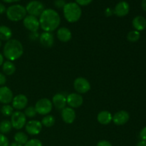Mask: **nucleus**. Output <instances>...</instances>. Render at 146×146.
Wrapping results in <instances>:
<instances>
[{"label":"nucleus","mask_w":146,"mask_h":146,"mask_svg":"<svg viewBox=\"0 0 146 146\" xmlns=\"http://www.w3.org/2000/svg\"><path fill=\"white\" fill-rule=\"evenodd\" d=\"M41 29L46 32H52L58 28L61 24V17L58 13L53 9H45L39 17Z\"/></svg>","instance_id":"f257e3e1"},{"label":"nucleus","mask_w":146,"mask_h":146,"mask_svg":"<svg viewBox=\"0 0 146 146\" xmlns=\"http://www.w3.org/2000/svg\"><path fill=\"white\" fill-rule=\"evenodd\" d=\"M24 54V47L20 41L10 39L6 42L3 48V56L8 61H14L19 59Z\"/></svg>","instance_id":"f03ea898"},{"label":"nucleus","mask_w":146,"mask_h":146,"mask_svg":"<svg viewBox=\"0 0 146 146\" xmlns=\"http://www.w3.org/2000/svg\"><path fill=\"white\" fill-rule=\"evenodd\" d=\"M64 18L68 22L75 23L81 19L82 10L81 7L76 2H68L63 8Z\"/></svg>","instance_id":"7ed1b4c3"},{"label":"nucleus","mask_w":146,"mask_h":146,"mask_svg":"<svg viewBox=\"0 0 146 146\" xmlns=\"http://www.w3.org/2000/svg\"><path fill=\"white\" fill-rule=\"evenodd\" d=\"M27 10L24 6L21 4H14L6 10V15L9 20L14 22H17L23 20L27 16Z\"/></svg>","instance_id":"20e7f679"},{"label":"nucleus","mask_w":146,"mask_h":146,"mask_svg":"<svg viewBox=\"0 0 146 146\" xmlns=\"http://www.w3.org/2000/svg\"><path fill=\"white\" fill-rule=\"evenodd\" d=\"M25 8L29 15L35 17H40L45 9L43 3L39 1H37V0H33V1H29L27 4Z\"/></svg>","instance_id":"39448f33"},{"label":"nucleus","mask_w":146,"mask_h":146,"mask_svg":"<svg viewBox=\"0 0 146 146\" xmlns=\"http://www.w3.org/2000/svg\"><path fill=\"white\" fill-rule=\"evenodd\" d=\"M34 107L37 113L42 115H46L52 111L53 104L48 98H41L36 103Z\"/></svg>","instance_id":"423d86ee"},{"label":"nucleus","mask_w":146,"mask_h":146,"mask_svg":"<svg viewBox=\"0 0 146 146\" xmlns=\"http://www.w3.org/2000/svg\"><path fill=\"white\" fill-rule=\"evenodd\" d=\"M10 121H11L12 128L17 130H21L25 126L27 123V116L21 111H15L11 115Z\"/></svg>","instance_id":"0eeeda50"},{"label":"nucleus","mask_w":146,"mask_h":146,"mask_svg":"<svg viewBox=\"0 0 146 146\" xmlns=\"http://www.w3.org/2000/svg\"><path fill=\"white\" fill-rule=\"evenodd\" d=\"M74 87L78 94H86L91 90V84L86 78L84 77H78L74 80Z\"/></svg>","instance_id":"6e6552de"},{"label":"nucleus","mask_w":146,"mask_h":146,"mask_svg":"<svg viewBox=\"0 0 146 146\" xmlns=\"http://www.w3.org/2000/svg\"><path fill=\"white\" fill-rule=\"evenodd\" d=\"M23 24L24 27L31 33L37 32L38 29L40 28V24L38 18L31 15H27L24 17L23 19Z\"/></svg>","instance_id":"1a4fd4ad"},{"label":"nucleus","mask_w":146,"mask_h":146,"mask_svg":"<svg viewBox=\"0 0 146 146\" xmlns=\"http://www.w3.org/2000/svg\"><path fill=\"white\" fill-rule=\"evenodd\" d=\"M43 125L40 121L36 120H31L27 122L25 125L26 131L31 135H36L41 133Z\"/></svg>","instance_id":"9d476101"},{"label":"nucleus","mask_w":146,"mask_h":146,"mask_svg":"<svg viewBox=\"0 0 146 146\" xmlns=\"http://www.w3.org/2000/svg\"><path fill=\"white\" fill-rule=\"evenodd\" d=\"M66 103L70 108H79L84 103V98L78 93H72L66 96Z\"/></svg>","instance_id":"9b49d317"},{"label":"nucleus","mask_w":146,"mask_h":146,"mask_svg":"<svg viewBox=\"0 0 146 146\" xmlns=\"http://www.w3.org/2000/svg\"><path fill=\"white\" fill-rule=\"evenodd\" d=\"M12 107L16 110L21 111L27 107L28 98L24 94H19L14 96L12 100Z\"/></svg>","instance_id":"f8f14e48"},{"label":"nucleus","mask_w":146,"mask_h":146,"mask_svg":"<svg viewBox=\"0 0 146 146\" xmlns=\"http://www.w3.org/2000/svg\"><path fill=\"white\" fill-rule=\"evenodd\" d=\"M14 95L11 90L9 87L3 86H0V103L4 104H9L12 102Z\"/></svg>","instance_id":"ddd939ff"},{"label":"nucleus","mask_w":146,"mask_h":146,"mask_svg":"<svg viewBox=\"0 0 146 146\" xmlns=\"http://www.w3.org/2000/svg\"><path fill=\"white\" fill-rule=\"evenodd\" d=\"M129 11V4L125 1H121L115 5L113 9V14L118 17H123L126 16Z\"/></svg>","instance_id":"4468645a"},{"label":"nucleus","mask_w":146,"mask_h":146,"mask_svg":"<svg viewBox=\"0 0 146 146\" xmlns=\"http://www.w3.org/2000/svg\"><path fill=\"white\" fill-rule=\"evenodd\" d=\"M130 115L126 111H120L113 115L112 121L116 125H123L129 121Z\"/></svg>","instance_id":"2eb2a0df"},{"label":"nucleus","mask_w":146,"mask_h":146,"mask_svg":"<svg viewBox=\"0 0 146 146\" xmlns=\"http://www.w3.org/2000/svg\"><path fill=\"white\" fill-rule=\"evenodd\" d=\"M39 42L43 46L46 47V48H50L52 47L54 44V34L51 32H46L44 31L41 33L38 37Z\"/></svg>","instance_id":"dca6fc26"},{"label":"nucleus","mask_w":146,"mask_h":146,"mask_svg":"<svg viewBox=\"0 0 146 146\" xmlns=\"http://www.w3.org/2000/svg\"><path fill=\"white\" fill-rule=\"evenodd\" d=\"M66 96L62 93H58L53 96L52 104L58 110H63L66 107Z\"/></svg>","instance_id":"f3484780"},{"label":"nucleus","mask_w":146,"mask_h":146,"mask_svg":"<svg viewBox=\"0 0 146 146\" xmlns=\"http://www.w3.org/2000/svg\"><path fill=\"white\" fill-rule=\"evenodd\" d=\"M76 112L74 108L66 107L61 110V118L63 121L67 124H71L76 119Z\"/></svg>","instance_id":"a211bd4d"},{"label":"nucleus","mask_w":146,"mask_h":146,"mask_svg":"<svg viewBox=\"0 0 146 146\" xmlns=\"http://www.w3.org/2000/svg\"><path fill=\"white\" fill-rule=\"evenodd\" d=\"M56 36L61 42H68L72 38V33L66 27H61L57 30Z\"/></svg>","instance_id":"6ab92c4d"},{"label":"nucleus","mask_w":146,"mask_h":146,"mask_svg":"<svg viewBox=\"0 0 146 146\" xmlns=\"http://www.w3.org/2000/svg\"><path fill=\"white\" fill-rule=\"evenodd\" d=\"M113 119V115L111 112L108 111H102L98 113L97 115V121L101 125H108L111 123Z\"/></svg>","instance_id":"aec40b11"},{"label":"nucleus","mask_w":146,"mask_h":146,"mask_svg":"<svg viewBox=\"0 0 146 146\" xmlns=\"http://www.w3.org/2000/svg\"><path fill=\"white\" fill-rule=\"evenodd\" d=\"M132 24L135 30L138 31H143L146 28V19L142 16H137L133 19Z\"/></svg>","instance_id":"412c9836"},{"label":"nucleus","mask_w":146,"mask_h":146,"mask_svg":"<svg viewBox=\"0 0 146 146\" xmlns=\"http://www.w3.org/2000/svg\"><path fill=\"white\" fill-rule=\"evenodd\" d=\"M12 36V31L9 27L7 26H0V40L7 41L10 40Z\"/></svg>","instance_id":"4be33fe9"},{"label":"nucleus","mask_w":146,"mask_h":146,"mask_svg":"<svg viewBox=\"0 0 146 146\" xmlns=\"http://www.w3.org/2000/svg\"><path fill=\"white\" fill-rule=\"evenodd\" d=\"M2 71L4 74L7 76H11L15 73L16 66L12 61H6L2 64Z\"/></svg>","instance_id":"5701e85b"},{"label":"nucleus","mask_w":146,"mask_h":146,"mask_svg":"<svg viewBox=\"0 0 146 146\" xmlns=\"http://www.w3.org/2000/svg\"><path fill=\"white\" fill-rule=\"evenodd\" d=\"M14 139L16 143L20 144V145H22L23 146L25 145L27 141H29L28 135L25 133L21 132V131H19V132L16 133L15 135H14Z\"/></svg>","instance_id":"b1692460"},{"label":"nucleus","mask_w":146,"mask_h":146,"mask_svg":"<svg viewBox=\"0 0 146 146\" xmlns=\"http://www.w3.org/2000/svg\"><path fill=\"white\" fill-rule=\"evenodd\" d=\"M12 125H11V121L9 120H4L0 122V133L7 134L9 133L11 131Z\"/></svg>","instance_id":"393cba45"},{"label":"nucleus","mask_w":146,"mask_h":146,"mask_svg":"<svg viewBox=\"0 0 146 146\" xmlns=\"http://www.w3.org/2000/svg\"><path fill=\"white\" fill-rule=\"evenodd\" d=\"M41 124L43 126L47 127V128H50V127L54 126V125L56 123V119L52 115H46L42 118L41 121Z\"/></svg>","instance_id":"a878e982"},{"label":"nucleus","mask_w":146,"mask_h":146,"mask_svg":"<svg viewBox=\"0 0 146 146\" xmlns=\"http://www.w3.org/2000/svg\"><path fill=\"white\" fill-rule=\"evenodd\" d=\"M0 111L3 115L6 117H9L11 116V115L14 113V108L12 107V106H10L9 104H6L1 107Z\"/></svg>","instance_id":"bb28decb"},{"label":"nucleus","mask_w":146,"mask_h":146,"mask_svg":"<svg viewBox=\"0 0 146 146\" xmlns=\"http://www.w3.org/2000/svg\"><path fill=\"white\" fill-rule=\"evenodd\" d=\"M140 37H141V34L139 31L134 30V31L128 32V35H127V39L131 42H136L139 40Z\"/></svg>","instance_id":"cd10ccee"},{"label":"nucleus","mask_w":146,"mask_h":146,"mask_svg":"<svg viewBox=\"0 0 146 146\" xmlns=\"http://www.w3.org/2000/svg\"><path fill=\"white\" fill-rule=\"evenodd\" d=\"M24 113L28 118H34L37 114V112L35 109V107L29 106L25 108V111H24Z\"/></svg>","instance_id":"c85d7f7f"},{"label":"nucleus","mask_w":146,"mask_h":146,"mask_svg":"<svg viewBox=\"0 0 146 146\" xmlns=\"http://www.w3.org/2000/svg\"><path fill=\"white\" fill-rule=\"evenodd\" d=\"M24 146H43V144L40 140L33 138V139L29 140Z\"/></svg>","instance_id":"c756f323"},{"label":"nucleus","mask_w":146,"mask_h":146,"mask_svg":"<svg viewBox=\"0 0 146 146\" xmlns=\"http://www.w3.org/2000/svg\"><path fill=\"white\" fill-rule=\"evenodd\" d=\"M9 139L3 134L0 133V146H9Z\"/></svg>","instance_id":"7c9ffc66"},{"label":"nucleus","mask_w":146,"mask_h":146,"mask_svg":"<svg viewBox=\"0 0 146 146\" xmlns=\"http://www.w3.org/2000/svg\"><path fill=\"white\" fill-rule=\"evenodd\" d=\"M66 3L65 0H55V1H54V5L58 9H63L64 6L66 5Z\"/></svg>","instance_id":"2f4dec72"},{"label":"nucleus","mask_w":146,"mask_h":146,"mask_svg":"<svg viewBox=\"0 0 146 146\" xmlns=\"http://www.w3.org/2000/svg\"><path fill=\"white\" fill-rule=\"evenodd\" d=\"M76 3L79 6H88L93 1V0H75Z\"/></svg>","instance_id":"473e14b6"},{"label":"nucleus","mask_w":146,"mask_h":146,"mask_svg":"<svg viewBox=\"0 0 146 146\" xmlns=\"http://www.w3.org/2000/svg\"><path fill=\"white\" fill-rule=\"evenodd\" d=\"M7 83V78H6L5 74L0 73V86H3Z\"/></svg>","instance_id":"72a5a7b5"},{"label":"nucleus","mask_w":146,"mask_h":146,"mask_svg":"<svg viewBox=\"0 0 146 146\" xmlns=\"http://www.w3.org/2000/svg\"><path fill=\"white\" fill-rule=\"evenodd\" d=\"M140 138L141 141H146V127H144L142 130L141 131L139 134Z\"/></svg>","instance_id":"f704fd0d"},{"label":"nucleus","mask_w":146,"mask_h":146,"mask_svg":"<svg viewBox=\"0 0 146 146\" xmlns=\"http://www.w3.org/2000/svg\"><path fill=\"white\" fill-rule=\"evenodd\" d=\"M96 146H113V145L109 141H106V140H102V141H100L99 142H98Z\"/></svg>","instance_id":"c9c22d12"},{"label":"nucleus","mask_w":146,"mask_h":146,"mask_svg":"<svg viewBox=\"0 0 146 146\" xmlns=\"http://www.w3.org/2000/svg\"><path fill=\"white\" fill-rule=\"evenodd\" d=\"M113 14V10L111 8H107L105 10V15L107 17H111Z\"/></svg>","instance_id":"e433bc0d"},{"label":"nucleus","mask_w":146,"mask_h":146,"mask_svg":"<svg viewBox=\"0 0 146 146\" xmlns=\"http://www.w3.org/2000/svg\"><path fill=\"white\" fill-rule=\"evenodd\" d=\"M38 37H39V36L38 35V33L37 32L31 33V35H30V38H31V39L36 40Z\"/></svg>","instance_id":"4c0bfd02"},{"label":"nucleus","mask_w":146,"mask_h":146,"mask_svg":"<svg viewBox=\"0 0 146 146\" xmlns=\"http://www.w3.org/2000/svg\"><path fill=\"white\" fill-rule=\"evenodd\" d=\"M6 10H7V9H6L5 6L1 4V3H0V14H3L4 13H5Z\"/></svg>","instance_id":"58836bf2"},{"label":"nucleus","mask_w":146,"mask_h":146,"mask_svg":"<svg viewBox=\"0 0 146 146\" xmlns=\"http://www.w3.org/2000/svg\"><path fill=\"white\" fill-rule=\"evenodd\" d=\"M136 146H146V141H141L137 143Z\"/></svg>","instance_id":"ea45409f"},{"label":"nucleus","mask_w":146,"mask_h":146,"mask_svg":"<svg viewBox=\"0 0 146 146\" xmlns=\"http://www.w3.org/2000/svg\"><path fill=\"white\" fill-rule=\"evenodd\" d=\"M141 7L144 11H146V0H143L142 3H141Z\"/></svg>","instance_id":"a19ab883"},{"label":"nucleus","mask_w":146,"mask_h":146,"mask_svg":"<svg viewBox=\"0 0 146 146\" xmlns=\"http://www.w3.org/2000/svg\"><path fill=\"white\" fill-rule=\"evenodd\" d=\"M4 2L6 3H14V2H17V1H19L21 0H2Z\"/></svg>","instance_id":"79ce46f5"},{"label":"nucleus","mask_w":146,"mask_h":146,"mask_svg":"<svg viewBox=\"0 0 146 146\" xmlns=\"http://www.w3.org/2000/svg\"><path fill=\"white\" fill-rule=\"evenodd\" d=\"M4 56L2 55V54L0 53V66H1L3 64V63H4Z\"/></svg>","instance_id":"37998d69"},{"label":"nucleus","mask_w":146,"mask_h":146,"mask_svg":"<svg viewBox=\"0 0 146 146\" xmlns=\"http://www.w3.org/2000/svg\"><path fill=\"white\" fill-rule=\"evenodd\" d=\"M9 146H23V145H20V144L17 143H16L15 141H14V142L11 143V144H9Z\"/></svg>","instance_id":"c03bdc74"},{"label":"nucleus","mask_w":146,"mask_h":146,"mask_svg":"<svg viewBox=\"0 0 146 146\" xmlns=\"http://www.w3.org/2000/svg\"><path fill=\"white\" fill-rule=\"evenodd\" d=\"M1 41L0 40V48H1Z\"/></svg>","instance_id":"a18cd8bd"},{"label":"nucleus","mask_w":146,"mask_h":146,"mask_svg":"<svg viewBox=\"0 0 146 146\" xmlns=\"http://www.w3.org/2000/svg\"><path fill=\"white\" fill-rule=\"evenodd\" d=\"M0 109H1V108H0Z\"/></svg>","instance_id":"49530a36"}]
</instances>
